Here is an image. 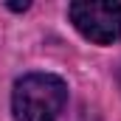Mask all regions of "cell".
Returning <instances> with one entry per match:
<instances>
[{
    "label": "cell",
    "mask_w": 121,
    "mask_h": 121,
    "mask_svg": "<svg viewBox=\"0 0 121 121\" xmlns=\"http://www.w3.org/2000/svg\"><path fill=\"white\" fill-rule=\"evenodd\" d=\"M68 101V87L54 73H28L14 85V121H56Z\"/></svg>",
    "instance_id": "6da1fadb"
},
{
    "label": "cell",
    "mask_w": 121,
    "mask_h": 121,
    "mask_svg": "<svg viewBox=\"0 0 121 121\" xmlns=\"http://www.w3.org/2000/svg\"><path fill=\"white\" fill-rule=\"evenodd\" d=\"M70 20L82 37L107 45L121 37V3L113 0H76L70 3Z\"/></svg>",
    "instance_id": "7a4b0ae2"
},
{
    "label": "cell",
    "mask_w": 121,
    "mask_h": 121,
    "mask_svg": "<svg viewBox=\"0 0 121 121\" xmlns=\"http://www.w3.org/2000/svg\"><path fill=\"white\" fill-rule=\"evenodd\" d=\"M11 9H14V11H26V9H28V3H11Z\"/></svg>",
    "instance_id": "3957f363"
}]
</instances>
